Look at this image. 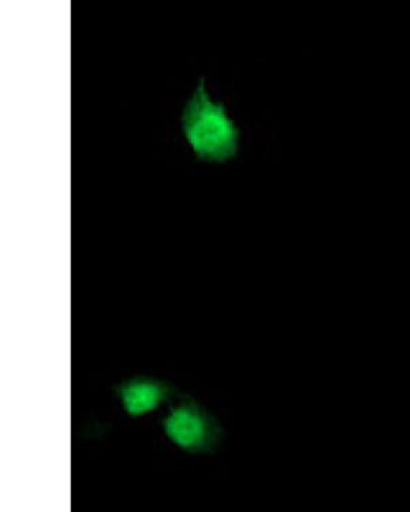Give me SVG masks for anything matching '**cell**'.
Masks as SVG:
<instances>
[{
	"label": "cell",
	"mask_w": 410,
	"mask_h": 512,
	"mask_svg": "<svg viewBox=\"0 0 410 512\" xmlns=\"http://www.w3.org/2000/svg\"><path fill=\"white\" fill-rule=\"evenodd\" d=\"M181 129L201 162L227 163L236 158L240 149V129L231 121L225 104L211 99L204 77L185 104Z\"/></svg>",
	"instance_id": "cell-1"
},
{
	"label": "cell",
	"mask_w": 410,
	"mask_h": 512,
	"mask_svg": "<svg viewBox=\"0 0 410 512\" xmlns=\"http://www.w3.org/2000/svg\"><path fill=\"white\" fill-rule=\"evenodd\" d=\"M162 426L170 442L190 455L210 454L222 437L221 426L210 411L189 396L171 403Z\"/></svg>",
	"instance_id": "cell-2"
},
{
	"label": "cell",
	"mask_w": 410,
	"mask_h": 512,
	"mask_svg": "<svg viewBox=\"0 0 410 512\" xmlns=\"http://www.w3.org/2000/svg\"><path fill=\"white\" fill-rule=\"evenodd\" d=\"M123 410L129 417L139 418L158 410L174 399V388L155 377H132L114 387Z\"/></svg>",
	"instance_id": "cell-3"
}]
</instances>
